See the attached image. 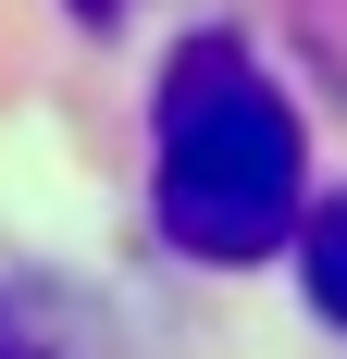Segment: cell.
I'll return each instance as SVG.
<instances>
[{"label":"cell","mask_w":347,"mask_h":359,"mask_svg":"<svg viewBox=\"0 0 347 359\" xmlns=\"http://www.w3.org/2000/svg\"><path fill=\"white\" fill-rule=\"evenodd\" d=\"M149 186H162V236L186 260H273L298 236V111L236 37H186L162 62L149 111Z\"/></svg>","instance_id":"1"},{"label":"cell","mask_w":347,"mask_h":359,"mask_svg":"<svg viewBox=\"0 0 347 359\" xmlns=\"http://www.w3.org/2000/svg\"><path fill=\"white\" fill-rule=\"evenodd\" d=\"M298 260H310L322 323H347V198H310V211H298Z\"/></svg>","instance_id":"2"},{"label":"cell","mask_w":347,"mask_h":359,"mask_svg":"<svg viewBox=\"0 0 347 359\" xmlns=\"http://www.w3.org/2000/svg\"><path fill=\"white\" fill-rule=\"evenodd\" d=\"M74 13H87V25H100V13H124V0H74Z\"/></svg>","instance_id":"4"},{"label":"cell","mask_w":347,"mask_h":359,"mask_svg":"<svg viewBox=\"0 0 347 359\" xmlns=\"http://www.w3.org/2000/svg\"><path fill=\"white\" fill-rule=\"evenodd\" d=\"M0 359H74L63 310H50L37 285H0Z\"/></svg>","instance_id":"3"}]
</instances>
